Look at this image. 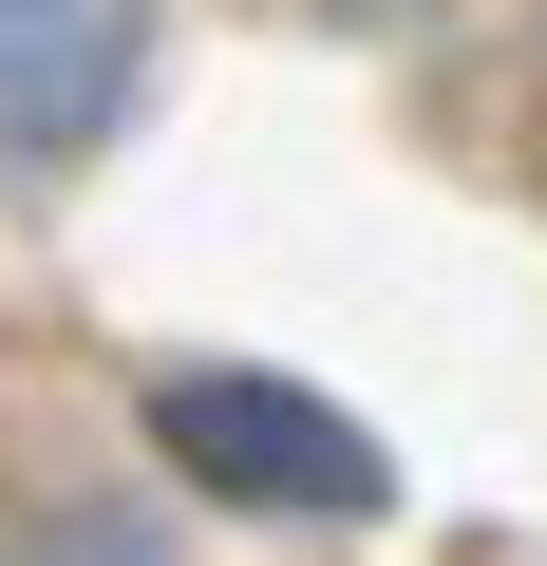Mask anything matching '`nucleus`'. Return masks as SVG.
I'll list each match as a JSON object with an SVG mask.
<instances>
[{"label": "nucleus", "instance_id": "1", "mask_svg": "<svg viewBox=\"0 0 547 566\" xmlns=\"http://www.w3.org/2000/svg\"><path fill=\"white\" fill-rule=\"evenodd\" d=\"M151 453L227 510H284V528H359L397 510V453L322 397V378H264V359H170L151 378Z\"/></svg>", "mask_w": 547, "mask_h": 566}, {"label": "nucleus", "instance_id": "2", "mask_svg": "<svg viewBox=\"0 0 547 566\" xmlns=\"http://www.w3.org/2000/svg\"><path fill=\"white\" fill-rule=\"evenodd\" d=\"M151 76V0H0V170H76Z\"/></svg>", "mask_w": 547, "mask_h": 566}, {"label": "nucleus", "instance_id": "3", "mask_svg": "<svg viewBox=\"0 0 547 566\" xmlns=\"http://www.w3.org/2000/svg\"><path fill=\"white\" fill-rule=\"evenodd\" d=\"M20 566H170V547H151V528H133V510H57V528H39V547H20Z\"/></svg>", "mask_w": 547, "mask_h": 566}]
</instances>
